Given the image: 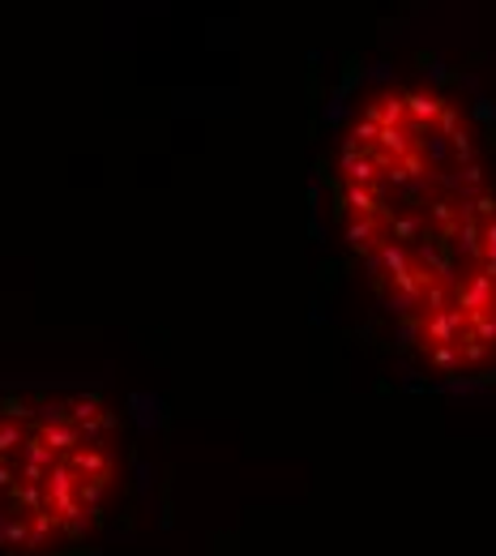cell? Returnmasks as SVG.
I'll use <instances>...</instances> for the list:
<instances>
[{
	"label": "cell",
	"mask_w": 496,
	"mask_h": 556,
	"mask_svg": "<svg viewBox=\"0 0 496 556\" xmlns=\"http://www.w3.org/2000/svg\"><path fill=\"white\" fill-rule=\"evenodd\" d=\"M112 428L99 399L0 403V548H52L103 514L116 476Z\"/></svg>",
	"instance_id": "obj_1"
}]
</instances>
